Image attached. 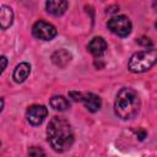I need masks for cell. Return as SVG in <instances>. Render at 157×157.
I'll return each mask as SVG.
<instances>
[{"instance_id": "1", "label": "cell", "mask_w": 157, "mask_h": 157, "mask_svg": "<svg viewBox=\"0 0 157 157\" xmlns=\"http://www.w3.org/2000/svg\"><path fill=\"white\" fill-rule=\"evenodd\" d=\"M47 139L54 151H67L74 144V131L70 123L63 117L52 118L47 128Z\"/></svg>"}, {"instance_id": "2", "label": "cell", "mask_w": 157, "mask_h": 157, "mask_svg": "<svg viewBox=\"0 0 157 157\" xmlns=\"http://www.w3.org/2000/svg\"><path fill=\"white\" fill-rule=\"evenodd\" d=\"M141 101L135 90L124 87L117 93L114 101V112L118 118L123 120L132 119L139 113Z\"/></svg>"}, {"instance_id": "3", "label": "cell", "mask_w": 157, "mask_h": 157, "mask_svg": "<svg viewBox=\"0 0 157 157\" xmlns=\"http://www.w3.org/2000/svg\"><path fill=\"white\" fill-rule=\"evenodd\" d=\"M155 64H157V49L146 48L131 55L128 63V69L134 74H141L150 70Z\"/></svg>"}, {"instance_id": "4", "label": "cell", "mask_w": 157, "mask_h": 157, "mask_svg": "<svg viewBox=\"0 0 157 157\" xmlns=\"http://www.w3.org/2000/svg\"><path fill=\"white\" fill-rule=\"evenodd\" d=\"M107 27L112 33L119 37H128L132 29V25L130 20L124 15H117L112 17L107 22Z\"/></svg>"}, {"instance_id": "5", "label": "cell", "mask_w": 157, "mask_h": 157, "mask_svg": "<svg viewBox=\"0 0 157 157\" xmlns=\"http://www.w3.org/2000/svg\"><path fill=\"white\" fill-rule=\"evenodd\" d=\"M58 31L55 28V26H53L49 22L45 21H37L33 27H32V34L33 37H36L37 39L40 40H52L55 36H56Z\"/></svg>"}, {"instance_id": "6", "label": "cell", "mask_w": 157, "mask_h": 157, "mask_svg": "<svg viewBox=\"0 0 157 157\" xmlns=\"http://www.w3.org/2000/svg\"><path fill=\"white\" fill-rule=\"evenodd\" d=\"M48 115V109L42 105V104H33L31 107H28L27 112H26V118L28 120V123L33 126L40 125L44 119Z\"/></svg>"}, {"instance_id": "7", "label": "cell", "mask_w": 157, "mask_h": 157, "mask_svg": "<svg viewBox=\"0 0 157 157\" xmlns=\"http://www.w3.org/2000/svg\"><path fill=\"white\" fill-rule=\"evenodd\" d=\"M87 49L93 56H102L107 50V42L102 37H94L87 44Z\"/></svg>"}, {"instance_id": "8", "label": "cell", "mask_w": 157, "mask_h": 157, "mask_svg": "<svg viewBox=\"0 0 157 157\" xmlns=\"http://www.w3.org/2000/svg\"><path fill=\"white\" fill-rule=\"evenodd\" d=\"M69 7V2L65 0H49L45 2L47 12L53 16H61Z\"/></svg>"}, {"instance_id": "9", "label": "cell", "mask_w": 157, "mask_h": 157, "mask_svg": "<svg viewBox=\"0 0 157 157\" xmlns=\"http://www.w3.org/2000/svg\"><path fill=\"white\" fill-rule=\"evenodd\" d=\"M82 103L85 104L87 110H90L91 113H96L97 110H99V108L102 105L101 97L94 93H83Z\"/></svg>"}, {"instance_id": "10", "label": "cell", "mask_w": 157, "mask_h": 157, "mask_svg": "<svg viewBox=\"0 0 157 157\" xmlns=\"http://www.w3.org/2000/svg\"><path fill=\"white\" fill-rule=\"evenodd\" d=\"M29 74H31V65L28 63H20L13 70L12 78L15 82L21 83V82L26 81V78L29 76Z\"/></svg>"}, {"instance_id": "11", "label": "cell", "mask_w": 157, "mask_h": 157, "mask_svg": "<svg viewBox=\"0 0 157 157\" xmlns=\"http://www.w3.org/2000/svg\"><path fill=\"white\" fill-rule=\"evenodd\" d=\"M13 22V12L11 10V7L2 5L1 10H0V26L1 29H6L7 27H10Z\"/></svg>"}, {"instance_id": "12", "label": "cell", "mask_w": 157, "mask_h": 157, "mask_svg": "<svg viewBox=\"0 0 157 157\" xmlns=\"http://www.w3.org/2000/svg\"><path fill=\"white\" fill-rule=\"evenodd\" d=\"M50 107L54 110L65 112L70 108V101L64 96H54L50 98Z\"/></svg>"}, {"instance_id": "13", "label": "cell", "mask_w": 157, "mask_h": 157, "mask_svg": "<svg viewBox=\"0 0 157 157\" xmlns=\"http://www.w3.org/2000/svg\"><path fill=\"white\" fill-rule=\"evenodd\" d=\"M28 157H45V152L43 151L42 147L38 146H32L28 150Z\"/></svg>"}, {"instance_id": "14", "label": "cell", "mask_w": 157, "mask_h": 157, "mask_svg": "<svg viewBox=\"0 0 157 157\" xmlns=\"http://www.w3.org/2000/svg\"><path fill=\"white\" fill-rule=\"evenodd\" d=\"M69 96L74 99V101H76V102H82V98H83V93L82 92H75V91H71L70 93H69Z\"/></svg>"}, {"instance_id": "15", "label": "cell", "mask_w": 157, "mask_h": 157, "mask_svg": "<svg viewBox=\"0 0 157 157\" xmlns=\"http://www.w3.org/2000/svg\"><path fill=\"white\" fill-rule=\"evenodd\" d=\"M139 43H140V44H142V45H145L146 48H147V45H151V44H152V43H151V40H150L148 38H145V37H144V38H141V39H139Z\"/></svg>"}, {"instance_id": "16", "label": "cell", "mask_w": 157, "mask_h": 157, "mask_svg": "<svg viewBox=\"0 0 157 157\" xmlns=\"http://www.w3.org/2000/svg\"><path fill=\"white\" fill-rule=\"evenodd\" d=\"M0 60H1V72H4V70L6 69V65H7V59L5 55H2Z\"/></svg>"}, {"instance_id": "17", "label": "cell", "mask_w": 157, "mask_h": 157, "mask_svg": "<svg viewBox=\"0 0 157 157\" xmlns=\"http://www.w3.org/2000/svg\"><path fill=\"white\" fill-rule=\"evenodd\" d=\"M153 7L157 10V1H155V2H153Z\"/></svg>"}, {"instance_id": "18", "label": "cell", "mask_w": 157, "mask_h": 157, "mask_svg": "<svg viewBox=\"0 0 157 157\" xmlns=\"http://www.w3.org/2000/svg\"><path fill=\"white\" fill-rule=\"evenodd\" d=\"M155 27H156V28H157V21H156V22H155Z\"/></svg>"}]
</instances>
